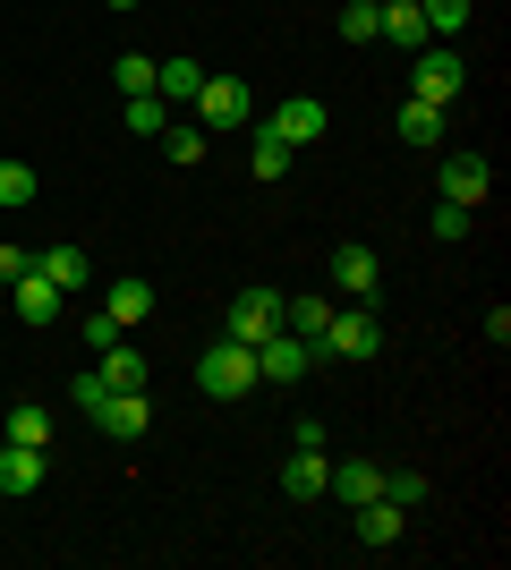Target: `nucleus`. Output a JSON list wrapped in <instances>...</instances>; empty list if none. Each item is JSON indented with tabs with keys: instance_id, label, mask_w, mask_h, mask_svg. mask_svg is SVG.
I'll use <instances>...</instances> for the list:
<instances>
[{
	"instance_id": "obj_17",
	"label": "nucleus",
	"mask_w": 511,
	"mask_h": 570,
	"mask_svg": "<svg viewBox=\"0 0 511 570\" xmlns=\"http://www.w3.org/2000/svg\"><path fill=\"white\" fill-rule=\"evenodd\" d=\"M358 537L366 546H401V537H410V511H401V502H358Z\"/></svg>"
},
{
	"instance_id": "obj_14",
	"label": "nucleus",
	"mask_w": 511,
	"mask_h": 570,
	"mask_svg": "<svg viewBox=\"0 0 511 570\" xmlns=\"http://www.w3.org/2000/svg\"><path fill=\"white\" fill-rule=\"evenodd\" d=\"M324 476H333V452H316V443H291V469H282V485H291V502H316Z\"/></svg>"
},
{
	"instance_id": "obj_13",
	"label": "nucleus",
	"mask_w": 511,
	"mask_h": 570,
	"mask_svg": "<svg viewBox=\"0 0 511 570\" xmlns=\"http://www.w3.org/2000/svg\"><path fill=\"white\" fill-rule=\"evenodd\" d=\"M95 426H102V434H120V443H137V434L154 426V401H146V392H111V401L95 409Z\"/></svg>"
},
{
	"instance_id": "obj_29",
	"label": "nucleus",
	"mask_w": 511,
	"mask_h": 570,
	"mask_svg": "<svg viewBox=\"0 0 511 570\" xmlns=\"http://www.w3.org/2000/svg\"><path fill=\"white\" fill-rule=\"evenodd\" d=\"M154 69H163V60H146V51H120V60H111L120 95H154Z\"/></svg>"
},
{
	"instance_id": "obj_5",
	"label": "nucleus",
	"mask_w": 511,
	"mask_h": 570,
	"mask_svg": "<svg viewBox=\"0 0 511 570\" xmlns=\"http://www.w3.org/2000/svg\"><path fill=\"white\" fill-rule=\"evenodd\" d=\"M316 350L358 357V366H366V357L384 350V324H375V307H333V324H324V341H316Z\"/></svg>"
},
{
	"instance_id": "obj_25",
	"label": "nucleus",
	"mask_w": 511,
	"mask_h": 570,
	"mask_svg": "<svg viewBox=\"0 0 511 570\" xmlns=\"http://www.w3.org/2000/svg\"><path fill=\"white\" fill-rule=\"evenodd\" d=\"M291 154H298V145H282V137L265 128V137L247 145V170H256V179H282V170H291Z\"/></svg>"
},
{
	"instance_id": "obj_32",
	"label": "nucleus",
	"mask_w": 511,
	"mask_h": 570,
	"mask_svg": "<svg viewBox=\"0 0 511 570\" xmlns=\"http://www.w3.org/2000/svg\"><path fill=\"white\" fill-rule=\"evenodd\" d=\"M111 341H128V333H120V324H111V315L95 307V315H86V357H102V350H111Z\"/></svg>"
},
{
	"instance_id": "obj_3",
	"label": "nucleus",
	"mask_w": 511,
	"mask_h": 570,
	"mask_svg": "<svg viewBox=\"0 0 511 570\" xmlns=\"http://www.w3.org/2000/svg\"><path fill=\"white\" fill-rule=\"evenodd\" d=\"M188 111H196V128H205V137H230V128H247V119H256V95H247L239 77H205Z\"/></svg>"
},
{
	"instance_id": "obj_2",
	"label": "nucleus",
	"mask_w": 511,
	"mask_h": 570,
	"mask_svg": "<svg viewBox=\"0 0 511 570\" xmlns=\"http://www.w3.org/2000/svg\"><path fill=\"white\" fill-rule=\"evenodd\" d=\"M410 95H417V102H435V111H452V102L469 95V60H461L452 43L410 51Z\"/></svg>"
},
{
	"instance_id": "obj_21",
	"label": "nucleus",
	"mask_w": 511,
	"mask_h": 570,
	"mask_svg": "<svg viewBox=\"0 0 511 570\" xmlns=\"http://www.w3.org/2000/svg\"><path fill=\"white\" fill-rule=\"evenodd\" d=\"M196 86H205V60H163L154 69V95L163 102H196Z\"/></svg>"
},
{
	"instance_id": "obj_23",
	"label": "nucleus",
	"mask_w": 511,
	"mask_h": 570,
	"mask_svg": "<svg viewBox=\"0 0 511 570\" xmlns=\"http://www.w3.org/2000/svg\"><path fill=\"white\" fill-rule=\"evenodd\" d=\"M384 35V0H350L341 9V43H375Z\"/></svg>"
},
{
	"instance_id": "obj_8",
	"label": "nucleus",
	"mask_w": 511,
	"mask_h": 570,
	"mask_svg": "<svg viewBox=\"0 0 511 570\" xmlns=\"http://www.w3.org/2000/svg\"><path fill=\"white\" fill-rule=\"evenodd\" d=\"M375 282H384L375 247H358V238H350V247H333V289L350 298V307H366V298H375Z\"/></svg>"
},
{
	"instance_id": "obj_12",
	"label": "nucleus",
	"mask_w": 511,
	"mask_h": 570,
	"mask_svg": "<svg viewBox=\"0 0 511 570\" xmlns=\"http://www.w3.org/2000/svg\"><path fill=\"white\" fill-rule=\"evenodd\" d=\"M324 494L358 511V502H375V494H384V469H375V460H333V476H324Z\"/></svg>"
},
{
	"instance_id": "obj_27",
	"label": "nucleus",
	"mask_w": 511,
	"mask_h": 570,
	"mask_svg": "<svg viewBox=\"0 0 511 570\" xmlns=\"http://www.w3.org/2000/svg\"><path fill=\"white\" fill-rule=\"evenodd\" d=\"M469 9H478V0H417L426 35H461V26H469Z\"/></svg>"
},
{
	"instance_id": "obj_18",
	"label": "nucleus",
	"mask_w": 511,
	"mask_h": 570,
	"mask_svg": "<svg viewBox=\"0 0 511 570\" xmlns=\"http://www.w3.org/2000/svg\"><path fill=\"white\" fill-rule=\"evenodd\" d=\"M102 315H111L120 333H128V324H146V315H154V282H111V289H102Z\"/></svg>"
},
{
	"instance_id": "obj_4",
	"label": "nucleus",
	"mask_w": 511,
	"mask_h": 570,
	"mask_svg": "<svg viewBox=\"0 0 511 570\" xmlns=\"http://www.w3.org/2000/svg\"><path fill=\"white\" fill-rule=\"evenodd\" d=\"M222 333L230 341H247V350H256V341H273L282 333V289H239V298H230V315H222Z\"/></svg>"
},
{
	"instance_id": "obj_24",
	"label": "nucleus",
	"mask_w": 511,
	"mask_h": 570,
	"mask_svg": "<svg viewBox=\"0 0 511 570\" xmlns=\"http://www.w3.org/2000/svg\"><path fill=\"white\" fill-rule=\"evenodd\" d=\"M9 443H26V452H51V417H43V409H9Z\"/></svg>"
},
{
	"instance_id": "obj_9",
	"label": "nucleus",
	"mask_w": 511,
	"mask_h": 570,
	"mask_svg": "<svg viewBox=\"0 0 511 570\" xmlns=\"http://www.w3.org/2000/svg\"><path fill=\"white\" fill-rule=\"evenodd\" d=\"M43 476H51V452H26V443H0V494H9V502L43 494Z\"/></svg>"
},
{
	"instance_id": "obj_11",
	"label": "nucleus",
	"mask_w": 511,
	"mask_h": 570,
	"mask_svg": "<svg viewBox=\"0 0 511 570\" xmlns=\"http://www.w3.org/2000/svg\"><path fill=\"white\" fill-rule=\"evenodd\" d=\"M9 298H18V324H60V307H69V289H51L43 273H26V282H9Z\"/></svg>"
},
{
	"instance_id": "obj_28",
	"label": "nucleus",
	"mask_w": 511,
	"mask_h": 570,
	"mask_svg": "<svg viewBox=\"0 0 511 570\" xmlns=\"http://www.w3.org/2000/svg\"><path fill=\"white\" fill-rule=\"evenodd\" d=\"M163 154H170V163H205V128H196V119H170V128H163Z\"/></svg>"
},
{
	"instance_id": "obj_19",
	"label": "nucleus",
	"mask_w": 511,
	"mask_h": 570,
	"mask_svg": "<svg viewBox=\"0 0 511 570\" xmlns=\"http://www.w3.org/2000/svg\"><path fill=\"white\" fill-rule=\"evenodd\" d=\"M35 273H43L51 289H86V273H95V264H86V247H43V256H35Z\"/></svg>"
},
{
	"instance_id": "obj_7",
	"label": "nucleus",
	"mask_w": 511,
	"mask_h": 570,
	"mask_svg": "<svg viewBox=\"0 0 511 570\" xmlns=\"http://www.w3.org/2000/svg\"><path fill=\"white\" fill-rule=\"evenodd\" d=\"M487 196H494L487 154H443V205H487Z\"/></svg>"
},
{
	"instance_id": "obj_10",
	"label": "nucleus",
	"mask_w": 511,
	"mask_h": 570,
	"mask_svg": "<svg viewBox=\"0 0 511 570\" xmlns=\"http://www.w3.org/2000/svg\"><path fill=\"white\" fill-rule=\"evenodd\" d=\"M265 128H273V137H282V145H316L324 128H333V111H324L316 95H291V102H282V111L265 119Z\"/></svg>"
},
{
	"instance_id": "obj_22",
	"label": "nucleus",
	"mask_w": 511,
	"mask_h": 570,
	"mask_svg": "<svg viewBox=\"0 0 511 570\" xmlns=\"http://www.w3.org/2000/svg\"><path fill=\"white\" fill-rule=\"evenodd\" d=\"M120 119H128V137H163V128H170V102L163 95H128Z\"/></svg>"
},
{
	"instance_id": "obj_6",
	"label": "nucleus",
	"mask_w": 511,
	"mask_h": 570,
	"mask_svg": "<svg viewBox=\"0 0 511 570\" xmlns=\"http://www.w3.org/2000/svg\"><path fill=\"white\" fill-rule=\"evenodd\" d=\"M307 366H316V350H307L298 333L256 341V383H307Z\"/></svg>"
},
{
	"instance_id": "obj_15",
	"label": "nucleus",
	"mask_w": 511,
	"mask_h": 570,
	"mask_svg": "<svg viewBox=\"0 0 511 570\" xmlns=\"http://www.w3.org/2000/svg\"><path fill=\"white\" fill-rule=\"evenodd\" d=\"M95 366H102V383H111V392H146V383H154V366H146V350H137V341H111Z\"/></svg>"
},
{
	"instance_id": "obj_26",
	"label": "nucleus",
	"mask_w": 511,
	"mask_h": 570,
	"mask_svg": "<svg viewBox=\"0 0 511 570\" xmlns=\"http://www.w3.org/2000/svg\"><path fill=\"white\" fill-rule=\"evenodd\" d=\"M384 502H401V511L417 520V511H426V476L417 469H384Z\"/></svg>"
},
{
	"instance_id": "obj_1",
	"label": "nucleus",
	"mask_w": 511,
	"mask_h": 570,
	"mask_svg": "<svg viewBox=\"0 0 511 570\" xmlns=\"http://www.w3.org/2000/svg\"><path fill=\"white\" fill-rule=\"evenodd\" d=\"M196 392H205V401H247V392H256V350L222 333L214 350L196 357Z\"/></svg>"
},
{
	"instance_id": "obj_16",
	"label": "nucleus",
	"mask_w": 511,
	"mask_h": 570,
	"mask_svg": "<svg viewBox=\"0 0 511 570\" xmlns=\"http://www.w3.org/2000/svg\"><path fill=\"white\" fill-rule=\"evenodd\" d=\"M443 119H452V111H435V102H401V111H392V137H401V145H426V154H435V145H443Z\"/></svg>"
},
{
	"instance_id": "obj_30",
	"label": "nucleus",
	"mask_w": 511,
	"mask_h": 570,
	"mask_svg": "<svg viewBox=\"0 0 511 570\" xmlns=\"http://www.w3.org/2000/svg\"><path fill=\"white\" fill-rule=\"evenodd\" d=\"M0 205H35V170L26 163H0Z\"/></svg>"
},
{
	"instance_id": "obj_20",
	"label": "nucleus",
	"mask_w": 511,
	"mask_h": 570,
	"mask_svg": "<svg viewBox=\"0 0 511 570\" xmlns=\"http://www.w3.org/2000/svg\"><path fill=\"white\" fill-rule=\"evenodd\" d=\"M384 43L426 51V18H417V0H384Z\"/></svg>"
},
{
	"instance_id": "obj_31",
	"label": "nucleus",
	"mask_w": 511,
	"mask_h": 570,
	"mask_svg": "<svg viewBox=\"0 0 511 570\" xmlns=\"http://www.w3.org/2000/svg\"><path fill=\"white\" fill-rule=\"evenodd\" d=\"M102 401H111V383H102V366H77V409H86V417H95Z\"/></svg>"
},
{
	"instance_id": "obj_34",
	"label": "nucleus",
	"mask_w": 511,
	"mask_h": 570,
	"mask_svg": "<svg viewBox=\"0 0 511 570\" xmlns=\"http://www.w3.org/2000/svg\"><path fill=\"white\" fill-rule=\"evenodd\" d=\"M435 238L452 247V238H469V205H435Z\"/></svg>"
},
{
	"instance_id": "obj_33",
	"label": "nucleus",
	"mask_w": 511,
	"mask_h": 570,
	"mask_svg": "<svg viewBox=\"0 0 511 570\" xmlns=\"http://www.w3.org/2000/svg\"><path fill=\"white\" fill-rule=\"evenodd\" d=\"M35 273V247H18V238H0V282H26Z\"/></svg>"
},
{
	"instance_id": "obj_35",
	"label": "nucleus",
	"mask_w": 511,
	"mask_h": 570,
	"mask_svg": "<svg viewBox=\"0 0 511 570\" xmlns=\"http://www.w3.org/2000/svg\"><path fill=\"white\" fill-rule=\"evenodd\" d=\"M111 9H137V0H111Z\"/></svg>"
}]
</instances>
